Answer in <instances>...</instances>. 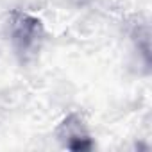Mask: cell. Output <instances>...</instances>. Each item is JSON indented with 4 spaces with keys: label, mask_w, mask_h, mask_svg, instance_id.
<instances>
[{
    "label": "cell",
    "mask_w": 152,
    "mask_h": 152,
    "mask_svg": "<svg viewBox=\"0 0 152 152\" xmlns=\"http://www.w3.org/2000/svg\"><path fill=\"white\" fill-rule=\"evenodd\" d=\"M9 34L18 57L27 63L41 48V43L45 39V25L34 15L13 11L9 16Z\"/></svg>",
    "instance_id": "cell-1"
}]
</instances>
